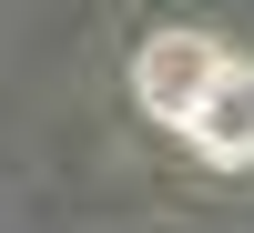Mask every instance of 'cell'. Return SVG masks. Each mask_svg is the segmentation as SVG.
<instances>
[{"mask_svg": "<svg viewBox=\"0 0 254 233\" xmlns=\"http://www.w3.org/2000/svg\"><path fill=\"white\" fill-rule=\"evenodd\" d=\"M183 132H193V152H203V162L244 173V162H254V61H224V81L203 92V112L183 122Z\"/></svg>", "mask_w": 254, "mask_h": 233, "instance_id": "7a4b0ae2", "label": "cell"}, {"mask_svg": "<svg viewBox=\"0 0 254 233\" xmlns=\"http://www.w3.org/2000/svg\"><path fill=\"white\" fill-rule=\"evenodd\" d=\"M224 61H234V51H214L203 31H153V41L132 51V92H142V112H153V122H173V132H183V122L203 112V92L224 81Z\"/></svg>", "mask_w": 254, "mask_h": 233, "instance_id": "6da1fadb", "label": "cell"}]
</instances>
